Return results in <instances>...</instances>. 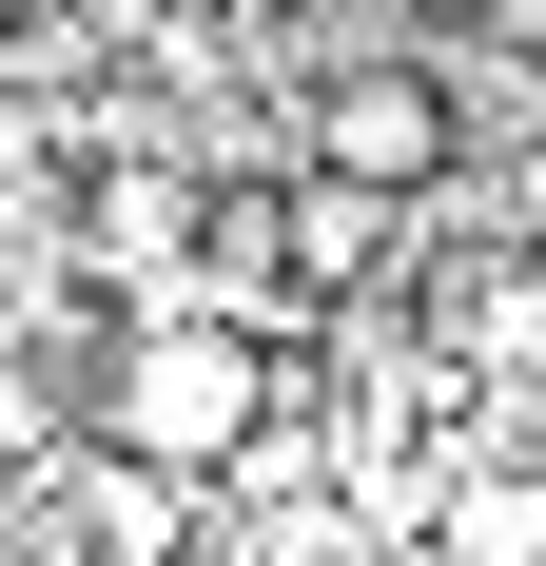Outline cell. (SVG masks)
I'll list each match as a JSON object with an SVG mask.
<instances>
[{"instance_id":"obj_2","label":"cell","mask_w":546,"mask_h":566,"mask_svg":"<svg viewBox=\"0 0 546 566\" xmlns=\"http://www.w3.org/2000/svg\"><path fill=\"white\" fill-rule=\"evenodd\" d=\"M313 176H351V196H430V176H449V78L351 59V78L313 98Z\"/></svg>"},{"instance_id":"obj_1","label":"cell","mask_w":546,"mask_h":566,"mask_svg":"<svg viewBox=\"0 0 546 566\" xmlns=\"http://www.w3.org/2000/svg\"><path fill=\"white\" fill-rule=\"evenodd\" d=\"M254 410H273V371L234 313H137L98 352V450H137V469H234Z\"/></svg>"},{"instance_id":"obj_5","label":"cell","mask_w":546,"mask_h":566,"mask_svg":"<svg viewBox=\"0 0 546 566\" xmlns=\"http://www.w3.org/2000/svg\"><path fill=\"white\" fill-rule=\"evenodd\" d=\"M176 566H234V547H176Z\"/></svg>"},{"instance_id":"obj_4","label":"cell","mask_w":546,"mask_h":566,"mask_svg":"<svg viewBox=\"0 0 546 566\" xmlns=\"http://www.w3.org/2000/svg\"><path fill=\"white\" fill-rule=\"evenodd\" d=\"M371 234H390V196H351V176H293V274H313V293H351V274H371Z\"/></svg>"},{"instance_id":"obj_3","label":"cell","mask_w":546,"mask_h":566,"mask_svg":"<svg viewBox=\"0 0 546 566\" xmlns=\"http://www.w3.org/2000/svg\"><path fill=\"white\" fill-rule=\"evenodd\" d=\"M430 566H546V469H527V450L449 469V509H430Z\"/></svg>"}]
</instances>
